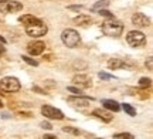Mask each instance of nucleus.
Segmentation results:
<instances>
[{
    "mask_svg": "<svg viewBox=\"0 0 153 139\" xmlns=\"http://www.w3.org/2000/svg\"><path fill=\"white\" fill-rule=\"evenodd\" d=\"M123 24L118 20H106V22L102 23V33L105 36H109V37H119L120 34L123 33Z\"/></svg>",
    "mask_w": 153,
    "mask_h": 139,
    "instance_id": "nucleus-1",
    "label": "nucleus"
},
{
    "mask_svg": "<svg viewBox=\"0 0 153 139\" xmlns=\"http://www.w3.org/2000/svg\"><path fill=\"white\" fill-rule=\"evenodd\" d=\"M61 40H62V43H64L67 47L75 48L76 45L81 43V36H79L78 31H75V30L67 28V30H64V31L61 33Z\"/></svg>",
    "mask_w": 153,
    "mask_h": 139,
    "instance_id": "nucleus-2",
    "label": "nucleus"
},
{
    "mask_svg": "<svg viewBox=\"0 0 153 139\" xmlns=\"http://www.w3.org/2000/svg\"><path fill=\"white\" fill-rule=\"evenodd\" d=\"M47 31H48L47 24L44 22H41L40 19H38L37 22L26 26V33H27L28 36H31V37H43V36L47 34Z\"/></svg>",
    "mask_w": 153,
    "mask_h": 139,
    "instance_id": "nucleus-3",
    "label": "nucleus"
},
{
    "mask_svg": "<svg viewBox=\"0 0 153 139\" xmlns=\"http://www.w3.org/2000/svg\"><path fill=\"white\" fill-rule=\"evenodd\" d=\"M20 88V81L16 77H4L0 80V89L4 92H17Z\"/></svg>",
    "mask_w": 153,
    "mask_h": 139,
    "instance_id": "nucleus-4",
    "label": "nucleus"
},
{
    "mask_svg": "<svg viewBox=\"0 0 153 139\" xmlns=\"http://www.w3.org/2000/svg\"><path fill=\"white\" fill-rule=\"evenodd\" d=\"M126 41H128V44L132 45V47H142V45L146 44V36H145L142 31L133 30V31H129V33H128Z\"/></svg>",
    "mask_w": 153,
    "mask_h": 139,
    "instance_id": "nucleus-5",
    "label": "nucleus"
},
{
    "mask_svg": "<svg viewBox=\"0 0 153 139\" xmlns=\"http://www.w3.org/2000/svg\"><path fill=\"white\" fill-rule=\"evenodd\" d=\"M23 9V4L16 0H0V11L1 13H17Z\"/></svg>",
    "mask_w": 153,
    "mask_h": 139,
    "instance_id": "nucleus-6",
    "label": "nucleus"
},
{
    "mask_svg": "<svg viewBox=\"0 0 153 139\" xmlns=\"http://www.w3.org/2000/svg\"><path fill=\"white\" fill-rule=\"evenodd\" d=\"M41 112H43L44 117L48 118V119H62L64 118V114L60 109H57L51 105H44L41 108Z\"/></svg>",
    "mask_w": 153,
    "mask_h": 139,
    "instance_id": "nucleus-7",
    "label": "nucleus"
},
{
    "mask_svg": "<svg viewBox=\"0 0 153 139\" xmlns=\"http://www.w3.org/2000/svg\"><path fill=\"white\" fill-rule=\"evenodd\" d=\"M132 23L136 27H149L150 26V19L146 17L143 13H135L132 16Z\"/></svg>",
    "mask_w": 153,
    "mask_h": 139,
    "instance_id": "nucleus-8",
    "label": "nucleus"
},
{
    "mask_svg": "<svg viewBox=\"0 0 153 139\" xmlns=\"http://www.w3.org/2000/svg\"><path fill=\"white\" fill-rule=\"evenodd\" d=\"M44 50H45V44L43 41H34L31 44H28L27 47L28 54H31V56H40Z\"/></svg>",
    "mask_w": 153,
    "mask_h": 139,
    "instance_id": "nucleus-9",
    "label": "nucleus"
},
{
    "mask_svg": "<svg viewBox=\"0 0 153 139\" xmlns=\"http://www.w3.org/2000/svg\"><path fill=\"white\" fill-rule=\"evenodd\" d=\"M72 81L76 84V85H79L82 88H89L92 83H91V78L87 77V75H84V74H79V75H75V77L72 78Z\"/></svg>",
    "mask_w": 153,
    "mask_h": 139,
    "instance_id": "nucleus-10",
    "label": "nucleus"
},
{
    "mask_svg": "<svg viewBox=\"0 0 153 139\" xmlns=\"http://www.w3.org/2000/svg\"><path fill=\"white\" fill-rule=\"evenodd\" d=\"M92 115L95 118H99V119H102L104 122H111L112 121V118H114V115L111 114V112L105 111V109H101V108H98V109H94Z\"/></svg>",
    "mask_w": 153,
    "mask_h": 139,
    "instance_id": "nucleus-11",
    "label": "nucleus"
},
{
    "mask_svg": "<svg viewBox=\"0 0 153 139\" xmlns=\"http://www.w3.org/2000/svg\"><path fill=\"white\" fill-rule=\"evenodd\" d=\"M102 104L106 109H109L112 112H118L120 109V105L115 100H102Z\"/></svg>",
    "mask_w": 153,
    "mask_h": 139,
    "instance_id": "nucleus-12",
    "label": "nucleus"
},
{
    "mask_svg": "<svg viewBox=\"0 0 153 139\" xmlns=\"http://www.w3.org/2000/svg\"><path fill=\"white\" fill-rule=\"evenodd\" d=\"M74 23L78 24V26H88V24H91L92 23V19L87 14H79V16H76L74 19Z\"/></svg>",
    "mask_w": 153,
    "mask_h": 139,
    "instance_id": "nucleus-13",
    "label": "nucleus"
},
{
    "mask_svg": "<svg viewBox=\"0 0 153 139\" xmlns=\"http://www.w3.org/2000/svg\"><path fill=\"white\" fill-rule=\"evenodd\" d=\"M108 67L111 70H119V68L126 67V64L120 58H111L109 61H108Z\"/></svg>",
    "mask_w": 153,
    "mask_h": 139,
    "instance_id": "nucleus-14",
    "label": "nucleus"
},
{
    "mask_svg": "<svg viewBox=\"0 0 153 139\" xmlns=\"http://www.w3.org/2000/svg\"><path fill=\"white\" fill-rule=\"evenodd\" d=\"M91 101L92 100H88V98H74V97L68 98V102H72V104H75L78 106H88Z\"/></svg>",
    "mask_w": 153,
    "mask_h": 139,
    "instance_id": "nucleus-15",
    "label": "nucleus"
},
{
    "mask_svg": "<svg viewBox=\"0 0 153 139\" xmlns=\"http://www.w3.org/2000/svg\"><path fill=\"white\" fill-rule=\"evenodd\" d=\"M37 20H38V19L36 16H33V14H24V16L20 17V22H22L24 26H28V24L37 22Z\"/></svg>",
    "mask_w": 153,
    "mask_h": 139,
    "instance_id": "nucleus-16",
    "label": "nucleus"
},
{
    "mask_svg": "<svg viewBox=\"0 0 153 139\" xmlns=\"http://www.w3.org/2000/svg\"><path fill=\"white\" fill-rule=\"evenodd\" d=\"M108 6H109V0H101V1H97V3L91 7V10H92V11H98V10H101V9L108 7Z\"/></svg>",
    "mask_w": 153,
    "mask_h": 139,
    "instance_id": "nucleus-17",
    "label": "nucleus"
},
{
    "mask_svg": "<svg viewBox=\"0 0 153 139\" xmlns=\"http://www.w3.org/2000/svg\"><path fill=\"white\" fill-rule=\"evenodd\" d=\"M122 108H123V111L128 114V115H131V117H135L136 115V111H135V108L129 104H122Z\"/></svg>",
    "mask_w": 153,
    "mask_h": 139,
    "instance_id": "nucleus-18",
    "label": "nucleus"
},
{
    "mask_svg": "<svg viewBox=\"0 0 153 139\" xmlns=\"http://www.w3.org/2000/svg\"><path fill=\"white\" fill-rule=\"evenodd\" d=\"M115 138H116V139H135V136H133L132 134L125 132V134H116V135H115Z\"/></svg>",
    "mask_w": 153,
    "mask_h": 139,
    "instance_id": "nucleus-19",
    "label": "nucleus"
},
{
    "mask_svg": "<svg viewBox=\"0 0 153 139\" xmlns=\"http://www.w3.org/2000/svg\"><path fill=\"white\" fill-rule=\"evenodd\" d=\"M22 58H23V60H24L26 62H27V64L33 65V67H37V65H38V62L36 61V60H33V58H30V57H27V56H23Z\"/></svg>",
    "mask_w": 153,
    "mask_h": 139,
    "instance_id": "nucleus-20",
    "label": "nucleus"
},
{
    "mask_svg": "<svg viewBox=\"0 0 153 139\" xmlns=\"http://www.w3.org/2000/svg\"><path fill=\"white\" fill-rule=\"evenodd\" d=\"M150 78H140V81H139V85L145 88V87H150Z\"/></svg>",
    "mask_w": 153,
    "mask_h": 139,
    "instance_id": "nucleus-21",
    "label": "nucleus"
},
{
    "mask_svg": "<svg viewBox=\"0 0 153 139\" xmlns=\"http://www.w3.org/2000/svg\"><path fill=\"white\" fill-rule=\"evenodd\" d=\"M98 14H101V16H104V17H109V19H114V14H112L111 11L105 10V9H101V10H98Z\"/></svg>",
    "mask_w": 153,
    "mask_h": 139,
    "instance_id": "nucleus-22",
    "label": "nucleus"
},
{
    "mask_svg": "<svg viewBox=\"0 0 153 139\" xmlns=\"http://www.w3.org/2000/svg\"><path fill=\"white\" fill-rule=\"evenodd\" d=\"M64 132H70V134H74V135H79V131L78 129H72V128H68V126H64L62 128Z\"/></svg>",
    "mask_w": 153,
    "mask_h": 139,
    "instance_id": "nucleus-23",
    "label": "nucleus"
},
{
    "mask_svg": "<svg viewBox=\"0 0 153 139\" xmlns=\"http://www.w3.org/2000/svg\"><path fill=\"white\" fill-rule=\"evenodd\" d=\"M99 78H101V80H111L112 75H111V74H106V72H99Z\"/></svg>",
    "mask_w": 153,
    "mask_h": 139,
    "instance_id": "nucleus-24",
    "label": "nucleus"
},
{
    "mask_svg": "<svg viewBox=\"0 0 153 139\" xmlns=\"http://www.w3.org/2000/svg\"><path fill=\"white\" fill-rule=\"evenodd\" d=\"M146 67H148V70H150V71L153 70V58L152 57H149L148 58V61H146Z\"/></svg>",
    "mask_w": 153,
    "mask_h": 139,
    "instance_id": "nucleus-25",
    "label": "nucleus"
},
{
    "mask_svg": "<svg viewBox=\"0 0 153 139\" xmlns=\"http://www.w3.org/2000/svg\"><path fill=\"white\" fill-rule=\"evenodd\" d=\"M68 91L72 92V94H79V92H81V91H79L78 88H75V87H68Z\"/></svg>",
    "mask_w": 153,
    "mask_h": 139,
    "instance_id": "nucleus-26",
    "label": "nucleus"
},
{
    "mask_svg": "<svg viewBox=\"0 0 153 139\" xmlns=\"http://www.w3.org/2000/svg\"><path fill=\"white\" fill-rule=\"evenodd\" d=\"M4 53H6L4 44H1V43H0V56H3V54H4Z\"/></svg>",
    "mask_w": 153,
    "mask_h": 139,
    "instance_id": "nucleus-27",
    "label": "nucleus"
},
{
    "mask_svg": "<svg viewBox=\"0 0 153 139\" xmlns=\"http://www.w3.org/2000/svg\"><path fill=\"white\" fill-rule=\"evenodd\" d=\"M41 126H43V128H45V129H51V125H50L48 122H43V123H41Z\"/></svg>",
    "mask_w": 153,
    "mask_h": 139,
    "instance_id": "nucleus-28",
    "label": "nucleus"
},
{
    "mask_svg": "<svg viewBox=\"0 0 153 139\" xmlns=\"http://www.w3.org/2000/svg\"><path fill=\"white\" fill-rule=\"evenodd\" d=\"M68 9H71V10H79V9H81V6H70Z\"/></svg>",
    "mask_w": 153,
    "mask_h": 139,
    "instance_id": "nucleus-29",
    "label": "nucleus"
},
{
    "mask_svg": "<svg viewBox=\"0 0 153 139\" xmlns=\"http://www.w3.org/2000/svg\"><path fill=\"white\" fill-rule=\"evenodd\" d=\"M55 136H53V135H44V139H54Z\"/></svg>",
    "mask_w": 153,
    "mask_h": 139,
    "instance_id": "nucleus-30",
    "label": "nucleus"
},
{
    "mask_svg": "<svg viewBox=\"0 0 153 139\" xmlns=\"http://www.w3.org/2000/svg\"><path fill=\"white\" fill-rule=\"evenodd\" d=\"M0 43H1V44H6V40L3 39V37H1V36H0Z\"/></svg>",
    "mask_w": 153,
    "mask_h": 139,
    "instance_id": "nucleus-31",
    "label": "nucleus"
},
{
    "mask_svg": "<svg viewBox=\"0 0 153 139\" xmlns=\"http://www.w3.org/2000/svg\"><path fill=\"white\" fill-rule=\"evenodd\" d=\"M1 105H3V104H1V101H0V106H1Z\"/></svg>",
    "mask_w": 153,
    "mask_h": 139,
    "instance_id": "nucleus-32",
    "label": "nucleus"
}]
</instances>
